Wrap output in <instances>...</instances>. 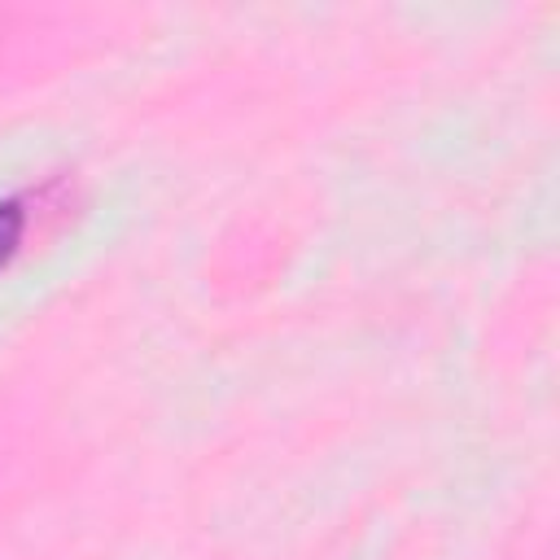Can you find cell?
<instances>
[{
    "label": "cell",
    "instance_id": "1",
    "mask_svg": "<svg viewBox=\"0 0 560 560\" xmlns=\"http://www.w3.org/2000/svg\"><path fill=\"white\" fill-rule=\"evenodd\" d=\"M18 236H22V210L18 206H0V262L13 254Z\"/></svg>",
    "mask_w": 560,
    "mask_h": 560
}]
</instances>
